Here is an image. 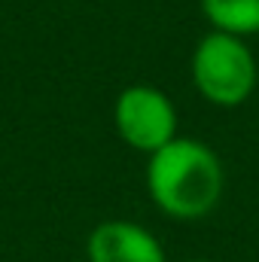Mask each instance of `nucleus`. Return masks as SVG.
Here are the masks:
<instances>
[{"label":"nucleus","mask_w":259,"mask_h":262,"mask_svg":"<svg viewBox=\"0 0 259 262\" xmlns=\"http://www.w3.org/2000/svg\"><path fill=\"white\" fill-rule=\"evenodd\" d=\"M85 256L89 262H165V250L143 226L110 220L89 235Z\"/></svg>","instance_id":"20e7f679"},{"label":"nucleus","mask_w":259,"mask_h":262,"mask_svg":"<svg viewBox=\"0 0 259 262\" xmlns=\"http://www.w3.org/2000/svg\"><path fill=\"white\" fill-rule=\"evenodd\" d=\"M195 262H207V259H195Z\"/></svg>","instance_id":"423d86ee"},{"label":"nucleus","mask_w":259,"mask_h":262,"mask_svg":"<svg viewBox=\"0 0 259 262\" xmlns=\"http://www.w3.org/2000/svg\"><path fill=\"white\" fill-rule=\"evenodd\" d=\"M201 12L213 25V31L241 40L259 34V0H201Z\"/></svg>","instance_id":"39448f33"},{"label":"nucleus","mask_w":259,"mask_h":262,"mask_svg":"<svg viewBox=\"0 0 259 262\" xmlns=\"http://www.w3.org/2000/svg\"><path fill=\"white\" fill-rule=\"evenodd\" d=\"M113 125L131 149L153 156L177 137V110L156 85H128L113 104Z\"/></svg>","instance_id":"7ed1b4c3"},{"label":"nucleus","mask_w":259,"mask_h":262,"mask_svg":"<svg viewBox=\"0 0 259 262\" xmlns=\"http://www.w3.org/2000/svg\"><path fill=\"white\" fill-rule=\"evenodd\" d=\"M146 189L168 216L198 220L220 204L223 165L207 143L174 137L149 156Z\"/></svg>","instance_id":"f257e3e1"},{"label":"nucleus","mask_w":259,"mask_h":262,"mask_svg":"<svg viewBox=\"0 0 259 262\" xmlns=\"http://www.w3.org/2000/svg\"><path fill=\"white\" fill-rule=\"evenodd\" d=\"M192 82L204 101L238 107L256 85V58L241 37L210 31L192 52Z\"/></svg>","instance_id":"f03ea898"}]
</instances>
